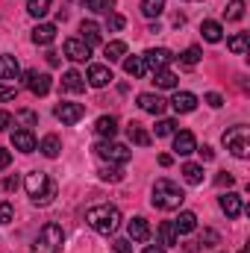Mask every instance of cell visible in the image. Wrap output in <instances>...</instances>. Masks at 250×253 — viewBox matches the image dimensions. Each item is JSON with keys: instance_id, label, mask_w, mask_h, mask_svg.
Returning <instances> with one entry per match:
<instances>
[{"instance_id": "7c38bea8", "label": "cell", "mask_w": 250, "mask_h": 253, "mask_svg": "<svg viewBox=\"0 0 250 253\" xmlns=\"http://www.w3.org/2000/svg\"><path fill=\"white\" fill-rule=\"evenodd\" d=\"M85 80H88V85L103 88V85H109V83H112V71H109V65H91Z\"/></svg>"}, {"instance_id": "9c48e42d", "label": "cell", "mask_w": 250, "mask_h": 253, "mask_svg": "<svg viewBox=\"0 0 250 253\" xmlns=\"http://www.w3.org/2000/svg\"><path fill=\"white\" fill-rule=\"evenodd\" d=\"M65 56L71 62H88L91 59V47L85 42H80V39H68L65 42Z\"/></svg>"}, {"instance_id": "7bdbcfd3", "label": "cell", "mask_w": 250, "mask_h": 253, "mask_svg": "<svg viewBox=\"0 0 250 253\" xmlns=\"http://www.w3.org/2000/svg\"><path fill=\"white\" fill-rule=\"evenodd\" d=\"M206 103H209L212 109H221V106H224V97H221L218 91H209V94H206Z\"/></svg>"}, {"instance_id": "4dcf8cb0", "label": "cell", "mask_w": 250, "mask_h": 253, "mask_svg": "<svg viewBox=\"0 0 250 253\" xmlns=\"http://www.w3.org/2000/svg\"><path fill=\"white\" fill-rule=\"evenodd\" d=\"M103 53H106L109 62H121V59L126 56V44L124 42H109V44L103 47Z\"/></svg>"}, {"instance_id": "ab89813d", "label": "cell", "mask_w": 250, "mask_h": 253, "mask_svg": "<svg viewBox=\"0 0 250 253\" xmlns=\"http://www.w3.org/2000/svg\"><path fill=\"white\" fill-rule=\"evenodd\" d=\"M12 221H15V209H12V203L0 200V224H12Z\"/></svg>"}, {"instance_id": "bcb514c9", "label": "cell", "mask_w": 250, "mask_h": 253, "mask_svg": "<svg viewBox=\"0 0 250 253\" xmlns=\"http://www.w3.org/2000/svg\"><path fill=\"white\" fill-rule=\"evenodd\" d=\"M112 248H115V253H129L132 251V242H129V239H118Z\"/></svg>"}, {"instance_id": "603a6c76", "label": "cell", "mask_w": 250, "mask_h": 253, "mask_svg": "<svg viewBox=\"0 0 250 253\" xmlns=\"http://www.w3.org/2000/svg\"><path fill=\"white\" fill-rule=\"evenodd\" d=\"M39 150H42L47 159H56V156L62 153V138H59V135H44L42 144H39Z\"/></svg>"}, {"instance_id": "d6986e66", "label": "cell", "mask_w": 250, "mask_h": 253, "mask_svg": "<svg viewBox=\"0 0 250 253\" xmlns=\"http://www.w3.org/2000/svg\"><path fill=\"white\" fill-rule=\"evenodd\" d=\"M21 77V68L15 56H0V83H12Z\"/></svg>"}, {"instance_id": "5bb4252c", "label": "cell", "mask_w": 250, "mask_h": 253, "mask_svg": "<svg viewBox=\"0 0 250 253\" xmlns=\"http://www.w3.org/2000/svg\"><path fill=\"white\" fill-rule=\"evenodd\" d=\"M171 106H174V112L188 115V112H194V109H197V97H194L191 91H177V94L171 97Z\"/></svg>"}, {"instance_id": "3957f363", "label": "cell", "mask_w": 250, "mask_h": 253, "mask_svg": "<svg viewBox=\"0 0 250 253\" xmlns=\"http://www.w3.org/2000/svg\"><path fill=\"white\" fill-rule=\"evenodd\" d=\"M24 186H27V194H30V200H33L36 206H47V203H53V197H56V183H53L44 171H30Z\"/></svg>"}, {"instance_id": "f546056e", "label": "cell", "mask_w": 250, "mask_h": 253, "mask_svg": "<svg viewBox=\"0 0 250 253\" xmlns=\"http://www.w3.org/2000/svg\"><path fill=\"white\" fill-rule=\"evenodd\" d=\"M153 83H156L159 88H177V74L168 71V68H162V71L153 74Z\"/></svg>"}, {"instance_id": "d4e9b609", "label": "cell", "mask_w": 250, "mask_h": 253, "mask_svg": "<svg viewBox=\"0 0 250 253\" xmlns=\"http://www.w3.org/2000/svg\"><path fill=\"white\" fill-rule=\"evenodd\" d=\"M126 135H129V141H132V144H138V147H147V144L153 141V138H150V132H147L141 124H135V121L126 126Z\"/></svg>"}, {"instance_id": "f1b7e54d", "label": "cell", "mask_w": 250, "mask_h": 253, "mask_svg": "<svg viewBox=\"0 0 250 253\" xmlns=\"http://www.w3.org/2000/svg\"><path fill=\"white\" fill-rule=\"evenodd\" d=\"M124 71L132 77V80H141V77L147 74V65H144L141 56H129V59H124Z\"/></svg>"}, {"instance_id": "f6af8a7d", "label": "cell", "mask_w": 250, "mask_h": 253, "mask_svg": "<svg viewBox=\"0 0 250 253\" xmlns=\"http://www.w3.org/2000/svg\"><path fill=\"white\" fill-rule=\"evenodd\" d=\"M206 248H212V245H218V233L215 230H203V239H200Z\"/></svg>"}, {"instance_id": "e0dca14e", "label": "cell", "mask_w": 250, "mask_h": 253, "mask_svg": "<svg viewBox=\"0 0 250 253\" xmlns=\"http://www.w3.org/2000/svg\"><path fill=\"white\" fill-rule=\"evenodd\" d=\"M80 33H83V39H80V42H85L88 47H94V44H100V42H103V30H100L94 21H83V24H80Z\"/></svg>"}, {"instance_id": "74e56055", "label": "cell", "mask_w": 250, "mask_h": 253, "mask_svg": "<svg viewBox=\"0 0 250 253\" xmlns=\"http://www.w3.org/2000/svg\"><path fill=\"white\" fill-rule=\"evenodd\" d=\"M200 47H188V50H183V56H180V62L186 65V68H194V65L200 62Z\"/></svg>"}, {"instance_id": "8d00e7d4", "label": "cell", "mask_w": 250, "mask_h": 253, "mask_svg": "<svg viewBox=\"0 0 250 253\" xmlns=\"http://www.w3.org/2000/svg\"><path fill=\"white\" fill-rule=\"evenodd\" d=\"M100 180H106V183H121V180H124V171H121L118 165L100 168Z\"/></svg>"}, {"instance_id": "44dd1931", "label": "cell", "mask_w": 250, "mask_h": 253, "mask_svg": "<svg viewBox=\"0 0 250 253\" xmlns=\"http://www.w3.org/2000/svg\"><path fill=\"white\" fill-rule=\"evenodd\" d=\"M94 129H97L100 138H115V132H118V118H115V115H100L97 124H94Z\"/></svg>"}, {"instance_id": "6da1fadb", "label": "cell", "mask_w": 250, "mask_h": 253, "mask_svg": "<svg viewBox=\"0 0 250 253\" xmlns=\"http://www.w3.org/2000/svg\"><path fill=\"white\" fill-rule=\"evenodd\" d=\"M85 224H88L94 233H100V236H112V233H118V227H121V212H118V206L100 203V206H91V209L85 212Z\"/></svg>"}, {"instance_id": "836d02e7", "label": "cell", "mask_w": 250, "mask_h": 253, "mask_svg": "<svg viewBox=\"0 0 250 253\" xmlns=\"http://www.w3.org/2000/svg\"><path fill=\"white\" fill-rule=\"evenodd\" d=\"M50 3H53V0H27V12H30L33 18H44V15L50 12Z\"/></svg>"}, {"instance_id": "ba28073f", "label": "cell", "mask_w": 250, "mask_h": 253, "mask_svg": "<svg viewBox=\"0 0 250 253\" xmlns=\"http://www.w3.org/2000/svg\"><path fill=\"white\" fill-rule=\"evenodd\" d=\"M53 115H56L62 124H77V121L85 115V106H83V103H65L62 100V103L53 109Z\"/></svg>"}, {"instance_id": "9a60e30c", "label": "cell", "mask_w": 250, "mask_h": 253, "mask_svg": "<svg viewBox=\"0 0 250 253\" xmlns=\"http://www.w3.org/2000/svg\"><path fill=\"white\" fill-rule=\"evenodd\" d=\"M194 147H197V141H194V135H191L188 129L174 132V153H177V156H188V153H194Z\"/></svg>"}, {"instance_id": "f5cc1de1", "label": "cell", "mask_w": 250, "mask_h": 253, "mask_svg": "<svg viewBox=\"0 0 250 253\" xmlns=\"http://www.w3.org/2000/svg\"><path fill=\"white\" fill-rule=\"evenodd\" d=\"M171 162H174V159H171V156H168V153H162V156H159V165H162V168H168V165H171Z\"/></svg>"}, {"instance_id": "8992f818", "label": "cell", "mask_w": 250, "mask_h": 253, "mask_svg": "<svg viewBox=\"0 0 250 253\" xmlns=\"http://www.w3.org/2000/svg\"><path fill=\"white\" fill-rule=\"evenodd\" d=\"M94 153H97L103 162H115V165H126L129 156H132V150H129L126 144H118V141H112V138L97 141V144H94Z\"/></svg>"}, {"instance_id": "11a10c76", "label": "cell", "mask_w": 250, "mask_h": 253, "mask_svg": "<svg viewBox=\"0 0 250 253\" xmlns=\"http://www.w3.org/2000/svg\"><path fill=\"white\" fill-rule=\"evenodd\" d=\"M144 253H165L162 248H144Z\"/></svg>"}, {"instance_id": "4fadbf2b", "label": "cell", "mask_w": 250, "mask_h": 253, "mask_svg": "<svg viewBox=\"0 0 250 253\" xmlns=\"http://www.w3.org/2000/svg\"><path fill=\"white\" fill-rule=\"evenodd\" d=\"M126 233H129V242H147V239H150V224H147L141 215H135V218L126 224Z\"/></svg>"}, {"instance_id": "277c9868", "label": "cell", "mask_w": 250, "mask_h": 253, "mask_svg": "<svg viewBox=\"0 0 250 253\" xmlns=\"http://www.w3.org/2000/svg\"><path fill=\"white\" fill-rule=\"evenodd\" d=\"M224 147L236 156V159H248L250 156V126L239 124V126H230L224 135H221Z\"/></svg>"}, {"instance_id": "ffe728a7", "label": "cell", "mask_w": 250, "mask_h": 253, "mask_svg": "<svg viewBox=\"0 0 250 253\" xmlns=\"http://www.w3.org/2000/svg\"><path fill=\"white\" fill-rule=\"evenodd\" d=\"M62 88H65V91H71V94H80V91H85V77H83L80 71H65Z\"/></svg>"}, {"instance_id": "8fae6325", "label": "cell", "mask_w": 250, "mask_h": 253, "mask_svg": "<svg viewBox=\"0 0 250 253\" xmlns=\"http://www.w3.org/2000/svg\"><path fill=\"white\" fill-rule=\"evenodd\" d=\"M12 144H15V150H21V153H33V150L39 147V141H36L33 129H27V126L12 132Z\"/></svg>"}, {"instance_id": "ee69618b", "label": "cell", "mask_w": 250, "mask_h": 253, "mask_svg": "<svg viewBox=\"0 0 250 253\" xmlns=\"http://www.w3.org/2000/svg\"><path fill=\"white\" fill-rule=\"evenodd\" d=\"M215 183H218V186H227V189H230V186H233V183H236V177H233V174H230V171H221V174H218V177H215Z\"/></svg>"}, {"instance_id": "7dc6e473", "label": "cell", "mask_w": 250, "mask_h": 253, "mask_svg": "<svg viewBox=\"0 0 250 253\" xmlns=\"http://www.w3.org/2000/svg\"><path fill=\"white\" fill-rule=\"evenodd\" d=\"M194 153H200V159H203V162H209V159L215 156V150H212L209 144H203V147H194Z\"/></svg>"}, {"instance_id": "52a82bcc", "label": "cell", "mask_w": 250, "mask_h": 253, "mask_svg": "<svg viewBox=\"0 0 250 253\" xmlns=\"http://www.w3.org/2000/svg\"><path fill=\"white\" fill-rule=\"evenodd\" d=\"M144 65H147V71H162V68H168V65L174 62V53L171 50H165V47H150V50H144Z\"/></svg>"}, {"instance_id": "60d3db41", "label": "cell", "mask_w": 250, "mask_h": 253, "mask_svg": "<svg viewBox=\"0 0 250 253\" xmlns=\"http://www.w3.org/2000/svg\"><path fill=\"white\" fill-rule=\"evenodd\" d=\"M15 97H18V88H15V85H0V103L15 100Z\"/></svg>"}, {"instance_id": "2e32d148", "label": "cell", "mask_w": 250, "mask_h": 253, "mask_svg": "<svg viewBox=\"0 0 250 253\" xmlns=\"http://www.w3.org/2000/svg\"><path fill=\"white\" fill-rule=\"evenodd\" d=\"M218 203H221V209H224V215H227V218H239V215L245 212L242 197H239V194H233V191H230V194H221V200H218Z\"/></svg>"}, {"instance_id": "1f68e13d", "label": "cell", "mask_w": 250, "mask_h": 253, "mask_svg": "<svg viewBox=\"0 0 250 253\" xmlns=\"http://www.w3.org/2000/svg\"><path fill=\"white\" fill-rule=\"evenodd\" d=\"M85 9L97 12V15H112L115 12V0H83Z\"/></svg>"}, {"instance_id": "7402d4cb", "label": "cell", "mask_w": 250, "mask_h": 253, "mask_svg": "<svg viewBox=\"0 0 250 253\" xmlns=\"http://www.w3.org/2000/svg\"><path fill=\"white\" fill-rule=\"evenodd\" d=\"M53 39H56V27H53V24H39V27L33 30V42L42 44V47L53 44Z\"/></svg>"}, {"instance_id": "c3c4849f", "label": "cell", "mask_w": 250, "mask_h": 253, "mask_svg": "<svg viewBox=\"0 0 250 253\" xmlns=\"http://www.w3.org/2000/svg\"><path fill=\"white\" fill-rule=\"evenodd\" d=\"M18 118H21V121H27L30 126H33L36 121H39V118H36V112H30V109H24V112H18Z\"/></svg>"}, {"instance_id": "e575fe53", "label": "cell", "mask_w": 250, "mask_h": 253, "mask_svg": "<svg viewBox=\"0 0 250 253\" xmlns=\"http://www.w3.org/2000/svg\"><path fill=\"white\" fill-rule=\"evenodd\" d=\"M141 12L144 18H159L165 12V0H141Z\"/></svg>"}, {"instance_id": "9f6ffc18", "label": "cell", "mask_w": 250, "mask_h": 253, "mask_svg": "<svg viewBox=\"0 0 250 253\" xmlns=\"http://www.w3.org/2000/svg\"><path fill=\"white\" fill-rule=\"evenodd\" d=\"M242 253H248V251H242Z\"/></svg>"}, {"instance_id": "83f0119b", "label": "cell", "mask_w": 250, "mask_h": 253, "mask_svg": "<svg viewBox=\"0 0 250 253\" xmlns=\"http://www.w3.org/2000/svg\"><path fill=\"white\" fill-rule=\"evenodd\" d=\"M183 180H186L188 186H200V183H203V165L186 162V165H183Z\"/></svg>"}, {"instance_id": "db71d44e", "label": "cell", "mask_w": 250, "mask_h": 253, "mask_svg": "<svg viewBox=\"0 0 250 253\" xmlns=\"http://www.w3.org/2000/svg\"><path fill=\"white\" fill-rule=\"evenodd\" d=\"M47 62H50V65H59V56H56V53L50 50V53H47Z\"/></svg>"}, {"instance_id": "7a4b0ae2", "label": "cell", "mask_w": 250, "mask_h": 253, "mask_svg": "<svg viewBox=\"0 0 250 253\" xmlns=\"http://www.w3.org/2000/svg\"><path fill=\"white\" fill-rule=\"evenodd\" d=\"M183 200H186V191L180 189L174 180H156L153 183V197H150V203L156 206V209H162V212H174V209H180L183 206Z\"/></svg>"}, {"instance_id": "30bf717a", "label": "cell", "mask_w": 250, "mask_h": 253, "mask_svg": "<svg viewBox=\"0 0 250 253\" xmlns=\"http://www.w3.org/2000/svg\"><path fill=\"white\" fill-rule=\"evenodd\" d=\"M50 77L47 74H39V71H27V88L36 94V97H44L47 91H50Z\"/></svg>"}, {"instance_id": "816d5d0a", "label": "cell", "mask_w": 250, "mask_h": 253, "mask_svg": "<svg viewBox=\"0 0 250 253\" xmlns=\"http://www.w3.org/2000/svg\"><path fill=\"white\" fill-rule=\"evenodd\" d=\"M18 183H21L18 177H6V183H3V189H6V191H15V189H18Z\"/></svg>"}, {"instance_id": "f35d334b", "label": "cell", "mask_w": 250, "mask_h": 253, "mask_svg": "<svg viewBox=\"0 0 250 253\" xmlns=\"http://www.w3.org/2000/svg\"><path fill=\"white\" fill-rule=\"evenodd\" d=\"M177 132V121H171V118H162L159 124H156V135L162 138V135H174Z\"/></svg>"}, {"instance_id": "d6a6232c", "label": "cell", "mask_w": 250, "mask_h": 253, "mask_svg": "<svg viewBox=\"0 0 250 253\" xmlns=\"http://www.w3.org/2000/svg\"><path fill=\"white\" fill-rule=\"evenodd\" d=\"M224 18L227 21H242L245 18V0H230L227 9H224Z\"/></svg>"}, {"instance_id": "4316f807", "label": "cell", "mask_w": 250, "mask_h": 253, "mask_svg": "<svg viewBox=\"0 0 250 253\" xmlns=\"http://www.w3.org/2000/svg\"><path fill=\"white\" fill-rule=\"evenodd\" d=\"M194 227H197V215H194V212H180V215H177V221H174V230H177L180 236L194 233Z\"/></svg>"}, {"instance_id": "ac0fdd59", "label": "cell", "mask_w": 250, "mask_h": 253, "mask_svg": "<svg viewBox=\"0 0 250 253\" xmlns=\"http://www.w3.org/2000/svg\"><path fill=\"white\" fill-rule=\"evenodd\" d=\"M138 106L144 109V112H150V115H162L165 112V100L159 97V94H138Z\"/></svg>"}, {"instance_id": "f907efd6", "label": "cell", "mask_w": 250, "mask_h": 253, "mask_svg": "<svg viewBox=\"0 0 250 253\" xmlns=\"http://www.w3.org/2000/svg\"><path fill=\"white\" fill-rule=\"evenodd\" d=\"M9 162H12V153L0 147V171H3V168H9Z\"/></svg>"}, {"instance_id": "cb8c5ba5", "label": "cell", "mask_w": 250, "mask_h": 253, "mask_svg": "<svg viewBox=\"0 0 250 253\" xmlns=\"http://www.w3.org/2000/svg\"><path fill=\"white\" fill-rule=\"evenodd\" d=\"M159 242H162L165 248L180 245V233L174 230V221H162V224H159Z\"/></svg>"}, {"instance_id": "d590c367", "label": "cell", "mask_w": 250, "mask_h": 253, "mask_svg": "<svg viewBox=\"0 0 250 253\" xmlns=\"http://www.w3.org/2000/svg\"><path fill=\"white\" fill-rule=\"evenodd\" d=\"M227 47H230L233 53H239V56H245V53H248V33H239V36H233V39H227Z\"/></svg>"}, {"instance_id": "b9f144b4", "label": "cell", "mask_w": 250, "mask_h": 253, "mask_svg": "<svg viewBox=\"0 0 250 253\" xmlns=\"http://www.w3.org/2000/svg\"><path fill=\"white\" fill-rule=\"evenodd\" d=\"M124 15H118V12H112V15H109V30H112V33H118V30H124Z\"/></svg>"}, {"instance_id": "484cf974", "label": "cell", "mask_w": 250, "mask_h": 253, "mask_svg": "<svg viewBox=\"0 0 250 253\" xmlns=\"http://www.w3.org/2000/svg\"><path fill=\"white\" fill-rule=\"evenodd\" d=\"M200 33H203V39H206L209 44H218V42L224 39V30H221L218 21H203V24H200Z\"/></svg>"}, {"instance_id": "5b68a950", "label": "cell", "mask_w": 250, "mask_h": 253, "mask_svg": "<svg viewBox=\"0 0 250 253\" xmlns=\"http://www.w3.org/2000/svg\"><path fill=\"white\" fill-rule=\"evenodd\" d=\"M65 233L59 224H44L39 230V239L33 242V253H62Z\"/></svg>"}, {"instance_id": "681fc988", "label": "cell", "mask_w": 250, "mask_h": 253, "mask_svg": "<svg viewBox=\"0 0 250 253\" xmlns=\"http://www.w3.org/2000/svg\"><path fill=\"white\" fill-rule=\"evenodd\" d=\"M9 126H12V115L0 109V132H3V129H9Z\"/></svg>"}]
</instances>
